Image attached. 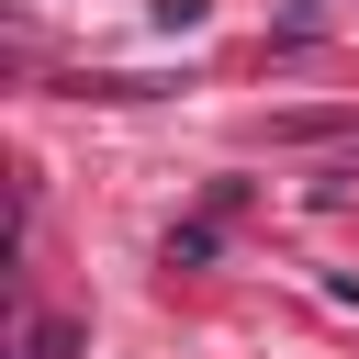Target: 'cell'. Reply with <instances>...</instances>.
Wrapping results in <instances>:
<instances>
[{"label": "cell", "mask_w": 359, "mask_h": 359, "mask_svg": "<svg viewBox=\"0 0 359 359\" xmlns=\"http://www.w3.org/2000/svg\"><path fill=\"white\" fill-rule=\"evenodd\" d=\"M67 348H79V325H34V348H22V359H67Z\"/></svg>", "instance_id": "1"}]
</instances>
